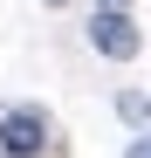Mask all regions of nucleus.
I'll use <instances>...</instances> for the list:
<instances>
[{
	"label": "nucleus",
	"mask_w": 151,
	"mask_h": 158,
	"mask_svg": "<svg viewBox=\"0 0 151 158\" xmlns=\"http://www.w3.org/2000/svg\"><path fill=\"white\" fill-rule=\"evenodd\" d=\"M48 7H62V0H48Z\"/></svg>",
	"instance_id": "423d86ee"
},
{
	"label": "nucleus",
	"mask_w": 151,
	"mask_h": 158,
	"mask_svg": "<svg viewBox=\"0 0 151 158\" xmlns=\"http://www.w3.org/2000/svg\"><path fill=\"white\" fill-rule=\"evenodd\" d=\"M41 151H48V117L41 110L21 103V110L0 117V158H41Z\"/></svg>",
	"instance_id": "f03ea898"
},
{
	"label": "nucleus",
	"mask_w": 151,
	"mask_h": 158,
	"mask_svg": "<svg viewBox=\"0 0 151 158\" xmlns=\"http://www.w3.org/2000/svg\"><path fill=\"white\" fill-rule=\"evenodd\" d=\"M131 158H151V131H144V138H137V144H131Z\"/></svg>",
	"instance_id": "20e7f679"
},
{
	"label": "nucleus",
	"mask_w": 151,
	"mask_h": 158,
	"mask_svg": "<svg viewBox=\"0 0 151 158\" xmlns=\"http://www.w3.org/2000/svg\"><path fill=\"white\" fill-rule=\"evenodd\" d=\"M96 7H131V0H96Z\"/></svg>",
	"instance_id": "39448f33"
},
{
	"label": "nucleus",
	"mask_w": 151,
	"mask_h": 158,
	"mask_svg": "<svg viewBox=\"0 0 151 158\" xmlns=\"http://www.w3.org/2000/svg\"><path fill=\"white\" fill-rule=\"evenodd\" d=\"M117 117H124V124H151V96H144V89H124V96H117Z\"/></svg>",
	"instance_id": "7ed1b4c3"
},
{
	"label": "nucleus",
	"mask_w": 151,
	"mask_h": 158,
	"mask_svg": "<svg viewBox=\"0 0 151 158\" xmlns=\"http://www.w3.org/2000/svg\"><path fill=\"white\" fill-rule=\"evenodd\" d=\"M89 48H96V55H110V62H131V55H137V21H131V7H96V21H89Z\"/></svg>",
	"instance_id": "f257e3e1"
}]
</instances>
